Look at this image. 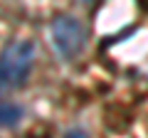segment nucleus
Returning <instances> with one entry per match:
<instances>
[{
  "mask_svg": "<svg viewBox=\"0 0 148 138\" xmlns=\"http://www.w3.org/2000/svg\"><path fill=\"white\" fill-rule=\"evenodd\" d=\"M35 59V44L30 40H15L0 52V89H17L27 81Z\"/></svg>",
  "mask_w": 148,
  "mask_h": 138,
  "instance_id": "obj_1",
  "label": "nucleus"
},
{
  "mask_svg": "<svg viewBox=\"0 0 148 138\" xmlns=\"http://www.w3.org/2000/svg\"><path fill=\"white\" fill-rule=\"evenodd\" d=\"M84 27L77 17L72 15H59L52 20V42L54 49L64 59H74L84 49Z\"/></svg>",
  "mask_w": 148,
  "mask_h": 138,
  "instance_id": "obj_2",
  "label": "nucleus"
},
{
  "mask_svg": "<svg viewBox=\"0 0 148 138\" xmlns=\"http://www.w3.org/2000/svg\"><path fill=\"white\" fill-rule=\"evenodd\" d=\"M22 118V109L17 106L15 101H5L0 99V128H10L17 126Z\"/></svg>",
  "mask_w": 148,
  "mask_h": 138,
  "instance_id": "obj_3",
  "label": "nucleus"
},
{
  "mask_svg": "<svg viewBox=\"0 0 148 138\" xmlns=\"http://www.w3.org/2000/svg\"><path fill=\"white\" fill-rule=\"evenodd\" d=\"M67 138H84V133H79V131H74V133H67Z\"/></svg>",
  "mask_w": 148,
  "mask_h": 138,
  "instance_id": "obj_4",
  "label": "nucleus"
}]
</instances>
